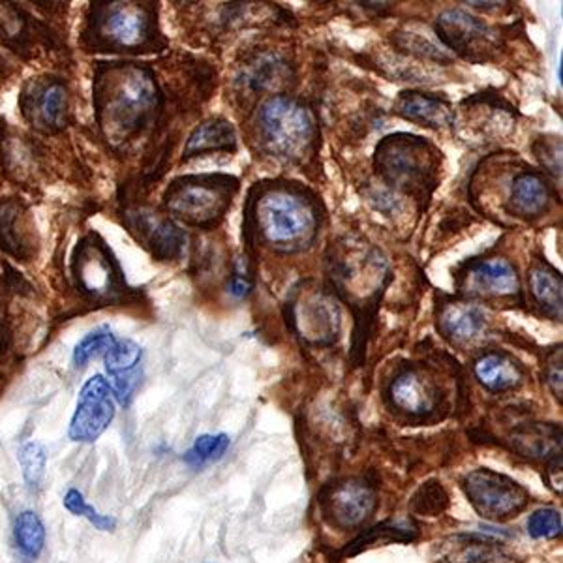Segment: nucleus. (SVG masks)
<instances>
[{"label":"nucleus","mask_w":563,"mask_h":563,"mask_svg":"<svg viewBox=\"0 0 563 563\" xmlns=\"http://www.w3.org/2000/svg\"><path fill=\"white\" fill-rule=\"evenodd\" d=\"M244 230L252 243L295 254L314 244L320 207L312 194L295 183L260 185L250 194Z\"/></svg>","instance_id":"1"},{"label":"nucleus","mask_w":563,"mask_h":563,"mask_svg":"<svg viewBox=\"0 0 563 563\" xmlns=\"http://www.w3.org/2000/svg\"><path fill=\"white\" fill-rule=\"evenodd\" d=\"M98 115L117 140L140 132L158 106V89L153 74L141 66H119L98 81Z\"/></svg>","instance_id":"2"},{"label":"nucleus","mask_w":563,"mask_h":563,"mask_svg":"<svg viewBox=\"0 0 563 563\" xmlns=\"http://www.w3.org/2000/svg\"><path fill=\"white\" fill-rule=\"evenodd\" d=\"M427 141L417 135L397 134L385 137L376 148V172L385 185L429 198L438 183V156Z\"/></svg>","instance_id":"3"},{"label":"nucleus","mask_w":563,"mask_h":563,"mask_svg":"<svg viewBox=\"0 0 563 563\" xmlns=\"http://www.w3.org/2000/svg\"><path fill=\"white\" fill-rule=\"evenodd\" d=\"M256 122L262 147L282 161H299L316 140L314 119L291 97L276 95L262 103Z\"/></svg>","instance_id":"4"},{"label":"nucleus","mask_w":563,"mask_h":563,"mask_svg":"<svg viewBox=\"0 0 563 563\" xmlns=\"http://www.w3.org/2000/svg\"><path fill=\"white\" fill-rule=\"evenodd\" d=\"M238 190V179L228 175L185 177L167 188L164 206L185 224L211 228L224 218Z\"/></svg>","instance_id":"5"},{"label":"nucleus","mask_w":563,"mask_h":563,"mask_svg":"<svg viewBox=\"0 0 563 563\" xmlns=\"http://www.w3.org/2000/svg\"><path fill=\"white\" fill-rule=\"evenodd\" d=\"M464 490L472 506L490 520H507L525 509L528 494L519 483L490 470L466 475Z\"/></svg>","instance_id":"6"},{"label":"nucleus","mask_w":563,"mask_h":563,"mask_svg":"<svg viewBox=\"0 0 563 563\" xmlns=\"http://www.w3.org/2000/svg\"><path fill=\"white\" fill-rule=\"evenodd\" d=\"M108 379L92 376L85 382L77 398L76 413L71 417L70 434L74 442L92 443L108 430L115 417V400Z\"/></svg>","instance_id":"7"},{"label":"nucleus","mask_w":563,"mask_h":563,"mask_svg":"<svg viewBox=\"0 0 563 563\" xmlns=\"http://www.w3.org/2000/svg\"><path fill=\"white\" fill-rule=\"evenodd\" d=\"M435 34L449 49L472 63H483L496 47L493 29L462 10H448L435 21Z\"/></svg>","instance_id":"8"},{"label":"nucleus","mask_w":563,"mask_h":563,"mask_svg":"<svg viewBox=\"0 0 563 563\" xmlns=\"http://www.w3.org/2000/svg\"><path fill=\"white\" fill-rule=\"evenodd\" d=\"M98 33L117 49H137L153 36V18L147 8L132 2H113L98 12Z\"/></svg>","instance_id":"9"},{"label":"nucleus","mask_w":563,"mask_h":563,"mask_svg":"<svg viewBox=\"0 0 563 563\" xmlns=\"http://www.w3.org/2000/svg\"><path fill=\"white\" fill-rule=\"evenodd\" d=\"M459 288L479 297L511 299L520 294L519 275L504 257L470 260L459 275Z\"/></svg>","instance_id":"10"},{"label":"nucleus","mask_w":563,"mask_h":563,"mask_svg":"<svg viewBox=\"0 0 563 563\" xmlns=\"http://www.w3.org/2000/svg\"><path fill=\"white\" fill-rule=\"evenodd\" d=\"M291 321L305 333L302 336L316 344H329L339 333V307L325 291H308L291 302Z\"/></svg>","instance_id":"11"},{"label":"nucleus","mask_w":563,"mask_h":563,"mask_svg":"<svg viewBox=\"0 0 563 563\" xmlns=\"http://www.w3.org/2000/svg\"><path fill=\"white\" fill-rule=\"evenodd\" d=\"M77 286L92 297H111L121 288V273L102 244L81 243L74 260Z\"/></svg>","instance_id":"12"},{"label":"nucleus","mask_w":563,"mask_h":563,"mask_svg":"<svg viewBox=\"0 0 563 563\" xmlns=\"http://www.w3.org/2000/svg\"><path fill=\"white\" fill-rule=\"evenodd\" d=\"M141 358L143 350L132 340H117L115 346L106 353V371L111 378L109 387L121 406H130L140 387L143 378Z\"/></svg>","instance_id":"13"},{"label":"nucleus","mask_w":563,"mask_h":563,"mask_svg":"<svg viewBox=\"0 0 563 563\" xmlns=\"http://www.w3.org/2000/svg\"><path fill=\"white\" fill-rule=\"evenodd\" d=\"M376 509V494L365 483L347 481L334 488L327 499V511L340 528H355Z\"/></svg>","instance_id":"14"},{"label":"nucleus","mask_w":563,"mask_h":563,"mask_svg":"<svg viewBox=\"0 0 563 563\" xmlns=\"http://www.w3.org/2000/svg\"><path fill=\"white\" fill-rule=\"evenodd\" d=\"M395 111L406 121L427 129H445L455 122V109L445 98L408 90L398 97Z\"/></svg>","instance_id":"15"},{"label":"nucleus","mask_w":563,"mask_h":563,"mask_svg":"<svg viewBox=\"0 0 563 563\" xmlns=\"http://www.w3.org/2000/svg\"><path fill=\"white\" fill-rule=\"evenodd\" d=\"M551 203V186L539 172H522L512 180L509 211L520 218L541 217Z\"/></svg>","instance_id":"16"},{"label":"nucleus","mask_w":563,"mask_h":563,"mask_svg":"<svg viewBox=\"0 0 563 563\" xmlns=\"http://www.w3.org/2000/svg\"><path fill=\"white\" fill-rule=\"evenodd\" d=\"M438 327L453 344H464L485 331V314L470 302H448L440 308Z\"/></svg>","instance_id":"17"},{"label":"nucleus","mask_w":563,"mask_h":563,"mask_svg":"<svg viewBox=\"0 0 563 563\" xmlns=\"http://www.w3.org/2000/svg\"><path fill=\"white\" fill-rule=\"evenodd\" d=\"M137 228H140L141 238L145 239V243L153 252V256L162 262L179 257L185 249L186 235L169 218L145 214L137 218Z\"/></svg>","instance_id":"18"},{"label":"nucleus","mask_w":563,"mask_h":563,"mask_svg":"<svg viewBox=\"0 0 563 563\" xmlns=\"http://www.w3.org/2000/svg\"><path fill=\"white\" fill-rule=\"evenodd\" d=\"M390 402L400 411L410 416H424L434 410L435 395L417 372H402L393 379L389 387Z\"/></svg>","instance_id":"19"},{"label":"nucleus","mask_w":563,"mask_h":563,"mask_svg":"<svg viewBox=\"0 0 563 563\" xmlns=\"http://www.w3.org/2000/svg\"><path fill=\"white\" fill-rule=\"evenodd\" d=\"M34 97L25 103V113H33L34 124L47 130L60 129L65 124L68 95L65 85L58 81L34 87Z\"/></svg>","instance_id":"20"},{"label":"nucleus","mask_w":563,"mask_h":563,"mask_svg":"<svg viewBox=\"0 0 563 563\" xmlns=\"http://www.w3.org/2000/svg\"><path fill=\"white\" fill-rule=\"evenodd\" d=\"M530 294L536 307L551 320H562V275L552 265L539 260L530 269Z\"/></svg>","instance_id":"21"},{"label":"nucleus","mask_w":563,"mask_h":563,"mask_svg":"<svg viewBox=\"0 0 563 563\" xmlns=\"http://www.w3.org/2000/svg\"><path fill=\"white\" fill-rule=\"evenodd\" d=\"M238 148V134L225 119H211L194 130L185 145V158L201 154L230 153Z\"/></svg>","instance_id":"22"},{"label":"nucleus","mask_w":563,"mask_h":563,"mask_svg":"<svg viewBox=\"0 0 563 563\" xmlns=\"http://www.w3.org/2000/svg\"><path fill=\"white\" fill-rule=\"evenodd\" d=\"M475 376L487 389L499 393L519 385L522 372L519 365L504 353H487L475 363Z\"/></svg>","instance_id":"23"},{"label":"nucleus","mask_w":563,"mask_h":563,"mask_svg":"<svg viewBox=\"0 0 563 563\" xmlns=\"http://www.w3.org/2000/svg\"><path fill=\"white\" fill-rule=\"evenodd\" d=\"M517 443H519L520 451L526 455L558 456L562 453V429H556V427L526 429L517 434Z\"/></svg>","instance_id":"24"},{"label":"nucleus","mask_w":563,"mask_h":563,"mask_svg":"<svg viewBox=\"0 0 563 563\" xmlns=\"http://www.w3.org/2000/svg\"><path fill=\"white\" fill-rule=\"evenodd\" d=\"M13 536L20 551L29 558H38L44 551L45 528L34 511L21 512L15 526H13Z\"/></svg>","instance_id":"25"},{"label":"nucleus","mask_w":563,"mask_h":563,"mask_svg":"<svg viewBox=\"0 0 563 563\" xmlns=\"http://www.w3.org/2000/svg\"><path fill=\"white\" fill-rule=\"evenodd\" d=\"M115 344V334L111 333L108 327H102V329H97V331L87 334V336L77 344L76 350H74V355H71V361H74V365L76 366L89 365L92 358L106 355Z\"/></svg>","instance_id":"26"},{"label":"nucleus","mask_w":563,"mask_h":563,"mask_svg":"<svg viewBox=\"0 0 563 563\" xmlns=\"http://www.w3.org/2000/svg\"><path fill=\"white\" fill-rule=\"evenodd\" d=\"M230 448V438L225 434L199 435L192 449L185 455V462L188 466H203L206 462L218 461L225 455Z\"/></svg>","instance_id":"27"},{"label":"nucleus","mask_w":563,"mask_h":563,"mask_svg":"<svg viewBox=\"0 0 563 563\" xmlns=\"http://www.w3.org/2000/svg\"><path fill=\"white\" fill-rule=\"evenodd\" d=\"M20 464L23 470L29 487H40V483L44 481L45 466H47V455L45 449L36 442H29L21 448Z\"/></svg>","instance_id":"28"},{"label":"nucleus","mask_w":563,"mask_h":563,"mask_svg":"<svg viewBox=\"0 0 563 563\" xmlns=\"http://www.w3.org/2000/svg\"><path fill=\"white\" fill-rule=\"evenodd\" d=\"M284 68L286 63H282L280 57H262L250 66L249 71L244 74V81L252 90L267 89L276 79H280Z\"/></svg>","instance_id":"29"},{"label":"nucleus","mask_w":563,"mask_h":563,"mask_svg":"<svg viewBox=\"0 0 563 563\" xmlns=\"http://www.w3.org/2000/svg\"><path fill=\"white\" fill-rule=\"evenodd\" d=\"M65 507L71 512V515H76V517H85V519L89 520L90 525L95 526L97 530H115L117 520L113 519V517H108V515H100L95 507L89 506V504L85 501L84 494L76 490V488H71V490L66 493Z\"/></svg>","instance_id":"30"},{"label":"nucleus","mask_w":563,"mask_h":563,"mask_svg":"<svg viewBox=\"0 0 563 563\" xmlns=\"http://www.w3.org/2000/svg\"><path fill=\"white\" fill-rule=\"evenodd\" d=\"M528 533L533 539H552L562 536V517L554 509H539L528 520Z\"/></svg>","instance_id":"31"},{"label":"nucleus","mask_w":563,"mask_h":563,"mask_svg":"<svg viewBox=\"0 0 563 563\" xmlns=\"http://www.w3.org/2000/svg\"><path fill=\"white\" fill-rule=\"evenodd\" d=\"M422 496L427 499V504L417 507L419 512H438L442 511L443 506L448 504V496L443 494L442 487H427L421 490Z\"/></svg>","instance_id":"32"},{"label":"nucleus","mask_w":563,"mask_h":563,"mask_svg":"<svg viewBox=\"0 0 563 563\" xmlns=\"http://www.w3.org/2000/svg\"><path fill=\"white\" fill-rule=\"evenodd\" d=\"M252 288H254V284L250 282L249 276L244 275V273H235V275L231 276L230 284H228V291H230L235 299L249 297Z\"/></svg>","instance_id":"33"},{"label":"nucleus","mask_w":563,"mask_h":563,"mask_svg":"<svg viewBox=\"0 0 563 563\" xmlns=\"http://www.w3.org/2000/svg\"><path fill=\"white\" fill-rule=\"evenodd\" d=\"M547 382L554 390V395L562 400V357L552 361L551 366H549V374H547Z\"/></svg>","instance_id":"34"}]
</instances>
